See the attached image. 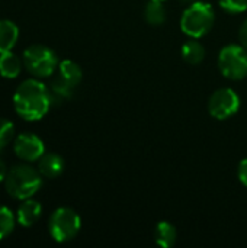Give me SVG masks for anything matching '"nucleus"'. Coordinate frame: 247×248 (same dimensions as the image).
<instances>
[{
    "label": "nucleus",
    "mask_w": 247,
    "mask_h": 248,
    "mask_svg": "<svg viewBox=\"0 0 247 248\" xmlns=\"http://www.w3.org/2000/svg\"><path fill=\"white\" fill-rule=\"evenodd\" d=\"M52 105L49 89L38 78H29L19 84L13 94L15 112L28 122L42 119Z\"/></svg>",
    "instance_id": "obj_1"
},
{
    "label": "nucleus",
    "mask_w": 247,
    "mask_h": 248,
    "mask_svg": "<svg viewBox=\"0 0 247 248\" xmlns=\"http://www.w3.org/2000/svg\"><path fill=\"white\" fill-rule=\"evenodd\" d=\"M3 183L10 198L25 201L36 195L42 187V174L38 169L28 164H19L9 170Z\"/></svg>",
    "instance_id": "obj_2"
},
{
    "label": "nucleus",
    "mask_w": 247,
    "mask_h": 248,
    "mask_svg": "<svg viewBox=\"0 0 247 248\" xmlns=\"http://www.w3.org/2000/svg\"><path fill=\"white\" fill-rule=\"evenodd\" d=\"M215 12L214 7L207 1H195L189 4L181 17L182 32L189 38H202L205 36L214 26Z\"/></svg>",
    "instance_id": "obj_3"
},
{
    "label": "nucleus",
    "mask_w": 247,
    "mask_h": 248,
    "mask_svg": "<svg viewBox=\"0 0 247 248\" xmlns=\"http://www.w3.org/2000/svg\"><path fill=\"white\" fill-rule=\"evenodd\" d=\"M25 68L36 78H44L52 76L60 64L57 54L41 44H33L23 51L22 55Z\"/></svg>",
    "instance_id": "obj_4"
},
{
    "label": "nucleus",
    "mask_w": 247,
    "mask_h": 248,
    "mask_svg": "<svg viewBox=\"0 0 247 248\" xmlns=\"http://www.w3.org/2000/svg\"><path fill=\"white\" fill-rule=\"evenodd\" d=\"M82 228L79 214L67 206L55 209L48 221V232L55 243L64 244L74 240Z\"/></svg>",
    "instance_id": "obj_5"
},
{
    "label": "nucleus",
    "mask_w": 247,
    "mask_h": 248,
    "mask_svg": "<svg viewBox=\"0 0 247 248\" xmlns=\"http://www.w3.org/2000/svg\"><path fill=\"white\" fill-rule=\"evenodd\" d=\"M220 73L229 80H243L247 77V49L242 44H229L218 54Z\"/></svg>",
    "instance_id": "obj_6"
},
{
    "label": "nucleus",
    "mask_w": 247,
    "mask_h": 248,
    "mask_svg": "<svg viewBox=\"0 0 247 248\" xmlns=\"http://www.w3.org/2000/svg\"><path fill=\"white\" fill-rule=\"evenodd\" d=\"M240 109V97L230 87L215 90L208 100V112L214 119L226 121L234 116Z\"/></svg>",
    "instance_id": "obj_7"
},
{
    "label": "nucleus",
    "mask_w": 247,
    "mask_h": 248,
    "mask_svg": "<svg viewBox=\"0 0 247 248\" xmlns=\"http://www.w3.org/2000/svg\"><path fill=\"white\" fill-rule=\"evenodd\" d=\"M13 151L16 157H19L20 160L26 163H33V161H38L45 154V145H44V141L38 135L25 132L15 138Z\"/></svg>",
    "instance_id": "obj_8"
},
{
    "label": "nucleus",
    "mask_w": 247,
    "mask_h": 248,
    "mask_svg": "<svg viewBox=\"0 0 247 248\" xmlns=\"http://www.w3.org/2000/svg\"><path fill=\"white\" fill-rule=\"evenodd\" d=\"M41 215H42V205L38 201L29 198L22 201V203L19 205L16 211V221L20 227L29 228L39 221Z\"/></svg>",
    "instance_id": "obj_9"
},
{
    "label": "nucleus",
    "mask_w": 247,
    "mask_h": 248,
    "mask_svg": "<svg viewBox=\"0 0 247 248\" xmlns=\"http://www.w3.org/2000/svg\"><path fill=\"white\" fill-rule=\"evenodd\" d=\"M57 77L61 83H64L66 86H68L70 89H76L82 78H83V71L80 68V65L71 60H63L60 61L58 64V68H57Z\"/></svg>",
    "instance_id": "obj_10"
},
{
    "label": "nucleus",
    "mask_w": 247,
    "mask_h": 248,
    "mask_svg": "<svg viewBox=\"0 0 247 248\" xmlns=\"http://www.w3.org/2000/svg\"><path fill=\"white\" fill-rule=\"evenodd\" d=\"M38 171L45 179H57L64 171V160L57 153H45L38 160Z\"/></svg>",
    "instance_id": "obj_11"
},
{
    "label": "nucleus",
    "mask_w": 247,
    "mask_h": 248,
    "mask_svg": "<svg viewBox=\"0 0 247 248\" xmlns=\"http://www.w3.org/2000/svg\"><path fill=\"white\" fill-rule=\"evenodd\" d=\"M19 39V28L15 22L0 19V54L12 51Z\"/></svg>",
    "instance_id": "obj_12"
},
{
    "label": "nucleus",
    "mask_w": 247,
    "mask_h": 248,
    "mask_svg": "<svg viewBox=\"0 0 247 248\" xmlns=\"http://www.w3.org/2000/svg\"><path fill=\"white\" fill-rule=\"evenodd\" d=\"M23 60L19 58L15 52L7 51L0 54V74L4 78H16L22 71Z\"/></svg>",
    "instance_id": "obj_13"
},
{
    "label": "nucleus",
    "mask_w": 247,
    "mask_h": 248,
    "mask_svg": "<svg viewBox=\"0 0 247 248\" xmlns=\"http://www.w3.org/2000/svg\"><path fill=\"white\" fill-rule=\"evenodd\" d=\"M178 238V231L176 228L167 222V221H162L156 225L154 228V240L156 244L163 248H170L175 246Z\"/></svg>",
    "instance_id": "obj_14"
},
{
    "label": "nucleus",
    "mask_w": 247,
    "mask_h": 248,
    "mask_svg": "<svg viewBox=\"0 0 247 248\" xmlns=\"http://www.w3.org/2000/svg\"><path fill=\"white\" fill-rule=\"evenodd\" d=\"M182 58L192 65L201 64L205 58V48L204 45L197 41V38H191L188 39L183 45H182Z\"/></svg>",
    "instance_id": "obj_15"
},
{
    "label": "nucleus",
    "mask_w": 247,
    "mask_h": 248,
    "mask_svg": "<svg viewBox=\"0 0 247 248\" xmlns=\"http://www.w3.org/2000/svg\"><path fill=\"white\" fill-rule=\"evenodd\" d=\"M144 19L150 25H162L166 20V9L162 1L148 0V3L144 7Z\"/></svg>",
    "instance_id": "obj_16"
},
{
    "label": "nucleus",
    "mask_w": 247,
    "mask_h": 248,
    "mask_svg": "<svg viewBox=\"0 0 247 248\" xmlns=\"http://www.w3.org/2000/svg\"><path fill=\"white\" fill-rule=\"evenodd\" d=\"M16 215L6 206H0V241L7 238L16 225Z\"/></svg>",
    "instance_id": "obj_17"
},
{
    "label": "nucleus",
    "mask_w": 247,
    "mask_h": 248,
    "mask_svg": "<svg viewBox=\"0 0 247 248\" xmlns=\"http://www.w3.org/2000/svg\"><path fill=\"white\" fill-rule=\"evenodd\" d=\"M15 138V125L4 118H0V153Z\"/></svg>",
    "instance_id": "obj_18"
},
{
    "label": "nucleus",
    "mask_w": 247,
    "mask_h": 248,
    "mask_svg": "<svg viewBox=\"0 0 247 248\" xmlns=\"http://www.w3.org/2000/svg\"><path fill=\"white\" fill-rule=\"evenodd\" d=\"M220 7L231 15L243 13L247 10V0H220Z\"/></svg>",
    "instance_id": "obj_19"
},
{
    "label": "nucleus",
    "mask_w": 247,
    "mask_h": 248,
    "mask_svg": "<svg viewBox=\"0 0 247 248\" xmlns=\"http://www.w3.org/2000/svg\"><path fill=\"white\" fill-rule=\"evenodd\" d=\"M237 177L240 180V183L247 187V158H243L240 163H239V167H237Z\"/></svg>",
    "instance_id": "obj_20"
},
{
    "label": "nucleus",
    "mask_w": 247,
    "mask_h": 248,
    "mask_svg": "<svg viewBox=\"0 0 247 248\" xmlns=\"http://www.w3.org/2000/svg\"><path fill=\"white\" fill-rule=\"evenodd\" d=\"M239 39H240V44L247 49V19L242 23L239 29Z\"/></svg>",
    "instance_id": "obj_21"
},
{
    "label": "nucleus",
    "mask_w": 247,
    "mask_h": 248,
    "mask_svg": "<svg viewBox=\"0 0 247 248\" xmlns=\"http://www.w3.org/2000/svg\"><path fill=\"white\" fill-rule=\"evenodd\" d=\"M7 173H9L7 166H6L4 160H3V158H0V183H1V182H4V179H6Z\"/></svg>",
    "instance_id": "obj_22"
},
{
    "label": "nucleus",
    "mask_w": 247,
    "mask_h": 248,
    "mask_svg": "<svg viewBox=\"0 0 247 248\" xmlns=\"http://www.w3.org/2000/svg\"><path fill=\"white\" fill-rule=\"evenodd\" d=\"M183 4H192V3H195V1H199V0H181Z\"/></svg>",
    "instance_id": "obj_23"
},
{
    "label": "nucleus",
    "mask_w": 247,
    "mask_h": 248,
    "mask_svg": "<svg viewBox=\"0 0 247 248\" xmlns=\"http://www.w3.org/2000/svg\"><path fill=\"white\" fill-rule=\"evenodd\" d=\"M154 1H162V3H165L166 0H154Z\"/></svg>",
    "instance_id": "obj_24"
}]
</instances>
